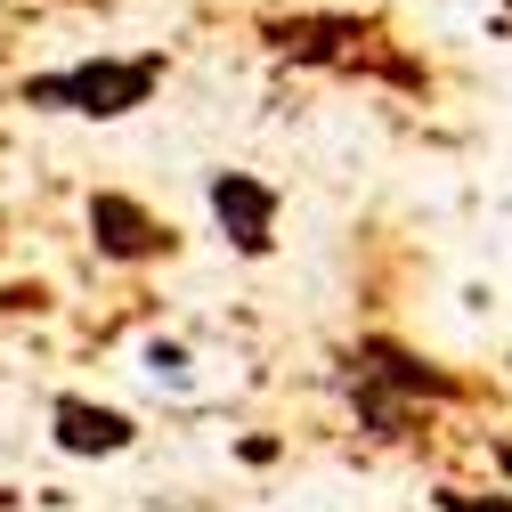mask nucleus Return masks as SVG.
Returning a JSON list of instances; mask_svg holds the SVG:
<instances>
[{"label": "nucleus", "mask_w": 512, "mask_h": 512, "mask_svg": "<svg viewBox=\"0 0 512 512\" xmlns=\"http://www.w3.org/2000/svg\"><path fill=\"white\" fill-rule=\"evenodd\" d=\"M261 41L285 66H309V74H358V82H382V90H407L423 98L431 90V66L407 57L391 41L382 17H358V9H293V17H261Z\"/></svg>", "instance_id": "f257e3e1"}, {"label": "nucleus", "mask_w": 512, "mask_h": 512, "mask_svg": "<svg viewBox=\"0 0 512 512\" xmlns=\"http://www.w3.org/2000/svg\"><path fill=\"white\" fill-rule=\"evenodd\" d=\"M163 90V49H131V57H74V66L25 74V106L41 114H82V122H122Z\"/></svg>", "instance_id": "f03ea898"}, {"label": "nucleus", "mask_w": 512, "mask_h": 512, "mask_svg": "<svg viewBox=\"0 0 512 512\" xmlns=\"http://www.w3.org/2000/svg\"><path fill=\"white\" fill-rule=\"evenodd\" d=\"M90 244L114 269H147V261H171L179 252V228L163 212H147L139 196H122V187H98L90 196Z\"/></svg>", "instance_id": "7ed1b4c3"}, {"label": "nucleus", "mask_w": 512, "mask_h": 512, "mask_svg": "<svg viewBox=\"0 0 512 512\" xmlns=\"http://www.w3.org/2000/svg\"><path fill=\"white\" fill-rule=\"evenodd\" d=\"M342 366H350V382H374V391H391V399H407V407H447V399H464V391H472V382H456L447 366L415 358V350L391 342V334H366Z\"/></svg>", "instance_id": "20e7f679"}, {"label": "nucleus", "mask_w": 512, "mask_h": 512, "mask_svg": "<svg viewBox=\"0 0 512 512\" xmlns=\"http://www.w3.org/2000/svg\"><path fill=\"white\" fill-rule=\"evenodd\" d=\"M204 204H212L220 236L244 252V261H269V252H277V212H285V196H277L269 179H252V171H212V179H204Z\"/></svg>", "instance_id": "39448f33"}, {"label": "nucleus", "mask_w": 512, "mask_h": 512, "mask_svg": "<svg viewBox=\"0 0 512 512\" xmlns=\"http://www.w3.org/2000/svg\"><path fill=\"white\" fill-rule=\"evenodd\" d=\"M49 439L66 456H122V447H139V423L122 407H98V399L66 391V399H49Z\"/></svg>", "instance_id": "423d86ee"}, {"label": "nucleus", "mask_w": 512, "mask_h": 512, "mask_svg": "<svg viewBox=\"0 0 512 512\" xmlns=\"http://www.w3.org/2000/svg\"><path fill=\"white\" fill-rule=\"evenodd\" d=\"M350 407H358V423H366L374 439H407V431H415V407L391 399V391H374V382H350Z\"/></svg>", "instance_id": "0eeeda50"}, {"label": "nucleus", "mask_w": 512, "mask_h": 512, "mask_svg": "<svg viewBox=\"0 0 512 512\" xmlns=\"http://www.w3.org/2000/svg\"><path fill=\"white\" fill-rule=\"evenodd\" d=\"M439 512H512V496H472V488H439Z\"/></svg>", "instance_id": "6e6552de"}, {"label": "nucleus", "mask_w": 512, "mask_h": 512, "mask_svg": "<svg viewBox=\"0 0 512 512\" xmlns=\"http://www.w3.org/2000/svg\"><path fill=\"white\" fill-rule=\"evenodd\" d=\"M147 366H155L163 382H187V350H179V342H147Z\"/></svg>", "instance_id": "1a4fd4ad"}]
</instances>
